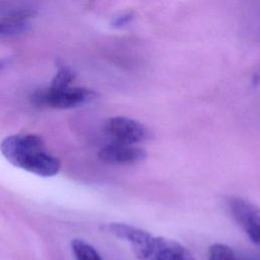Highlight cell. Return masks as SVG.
I'll list each match as a JSON object with an SVG mask.
<instances>
[{
  "instance_id": "1",
  "label": "cell",
  "mask_w": 260,
  "mask_h": 260,
  "mask_svg": "<svg viewBox=\"0 0 260 260\" xmlns=\"http://www.w3.org/2000/svg\"><path fill=\"white\" fill-rule=\"evenodd\" d=\"M105 230L126 242L138 260H196L181 243L122 222H111Z\"/></svg>"
},
{
  "instance_id": "2",
  "label": "cell",
  "mask_w": 260,
  "mask_h": 260,
  "mask_svg": "<svg viewBox=\"0 0 260 260\" xmlns=\"http://www.w3.org/2000/svg\"><path fill=\"white\" fill-rule=\"evenodd\" d=\"M0 150L13 166L41 177L55 176L61 168L43 139L34 134L10 135L1 142Z\"/></svg>"
},
{
  "instance_id": "3",
  "label": "cell",
  "mask_w": 260,
  "mask_h": 260,
  "mask_svg": "<svg viewBox=\"0 0 260 260\" xmlns=\"http://www.w3.org/2000/svg\"><path fill=\"white\" fill-rule=\"evenodd\" d=\"M96 99V92L91 89L70 84H51L35 93L34 100L38 105L56 109H72L86 105Z\"/></svg>"
},
{
  "instance_id": "4",
  "label": "cell",
  "mask_w": 260,
  "mask_h": 260,
  "mask_svg": "<svg viewBox=\"0 0 260 260\" xmlns=\"http://www.w3.org/2000/svg\"><path fill=\"white\" fill-rule=\"evenodd\" d=\"M228 206L240 228L260 247V207L241 197H230Z\"/></svg>"
},
{
  "instance_id": "5",
  "label": "cell",
  "mask_w": 260,
  "mask_h": 260,
  "mask_svg": "<svg viewBox=\"0 0 260 260\" xmlns=\"http://www.w3.org/2000/svg\"><path fill=\"white\" fill-rule=\"evenodd\" d=\"M104 130L106 135L111 139V142L121 144L135 145L147 138V128L131 118L127 117H112L105 123Z\"/></svg>"
},
{
  "instance_id": "6",
  "label": "cell",
  "mask_w": 260,
  "mask_h": 260,
  "mask_svg": "<svg viewBox=\"0 0 260 260\" xmlns=\"http://www.w3.org/2000/svg\"><path fill=\"white\" fill-rule=\"evenodd\" d=\"M147 156L145 149L131 144H121L111 142L104 146L100 152L101 160L108 164L128 165L144 160Z\"/></svg>"
},
{
  "instance_id": "7",
  "label": "cell",
  "mask_w": 260,
  "mask_h": 260,
  "mask_svg": "<svg viewBox=\"0 0 260 260\" xmlns=\"http://www.w3.org/2000/svg\"><path fill=\"white\" fill-rule=\"evenodd\" d=\"M29 23L23 15L11 16L9 18L0 19V38L11 37L26 31Z\"/></svg>"
},
{
  "instance_id": "8",
  "label": "cell",
  "mask_w": 260,
  "mask_h": 260,
  "mask_svg": "<svg viewBox=\"0 0 260 260\" xmlns=\"http://www.w3.org/2000/svg\"><path fill=\"white\" fill-rule=\"evenodd\" d=\"M71 249L75 260H104L96 249L82 239H74Z\"/></svg>"
},
{
  "instance_id": "9",
  "label": "cell",
  "mask_w": 260,
  "mask_h": 260,
  "mask_svg": "<svg viewBox=\"0 0 260 260\" xmlns=\"http://www.w3.org/2000/svg\"><path fill=\"white\" fill-rule=\"evenodd\" d=\"M208 260H248L228 245L216 243L208 249Z\"/></svg>"
},
{
  "instance_id": "10",
  "label": "cell",
  "mask_w": 260,
  "mask_h": 260,
  "mask_svg": "<svg viewBox=\"0 0 260 260\" xmlns=\"http://www.w3.org/2000/svg\"><path fill=\"white\" fill-rule=\"evenodd\" d=\"M131 19V15L130 14H126V15H122V16H119L117 17L114 22H113V25L114 26H117V27H120L126 23H128V21Z\"/></svg>"
}]
</instances>
